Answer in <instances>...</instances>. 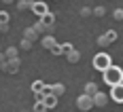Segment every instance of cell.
<instances>
[{
    "mask_svg": "<svg viewBox=\"0 0 123 112\" xmlns=\"http://www.w3.org/2000/svg\"><path fill=\"white\" fill-rule=\"evenodd\" d=\"M102 78H104V83H106L108 87L121 85L123 83V70L119 66H111V68H106V70L102 72Z\"/></svg>",
    "mask_w": 123,
    "mask_h": 112,
    "instance_id": "cell-1",
    "label": "cell"
},
{
    "mask_svg": "<svg viewBox=\"0 0 123 112\" xmlns=\"http://www.w3.org/2000/svg\"><path fill=\"white\" fill-rule=\"evenodd\" d=\"M111 66H112L111 55H108V53H104V51L98 53V55L93 57V68H96L98 72H104V70H106V68H111Z\"/></svg>",
    "mask_w": 123,
    "mask_h": 112,
    "instance_id": "cell-2",
    "label": "cell"
},
{
    "mask_svg": "<svg viewBox=\"0 0 123 112\" xmlns=\"http://www.w3.org/2000/svg\"><path fill=\"white\" fill-rule=\"evenodd\" d=\"M0 68H2L6 74H15V72L21 68V59H19V57H15V59H4V62L0 63Z\"/></svg>",
    "mask_w": 123,
    "mask_h": 112,
    "instance_id": "cell-3",
    "label": "cell"
},
{
    "mask_svg": "<svg viewBox=\"0 0 123 112\" xmlns=\"http://www.w3.org/2000/svg\"><path fill=\"white\" fill-rule=\"evenodd\" d=\"M76 108H79V110H83V112L96 108V106H93V95H87V93L79 95V100H76Z\"/></svg>",
    "mask_w": 123,
    "mask_h": 112,
    "instance_id": "cell-4",
    "label": "cell"
},
{
    "mask_svg": "<svg viewBox=\"0 0 123 112\" xmlns=\"http://www.w3.org/2000/svg\"><path fill=\"white\" fill-rule=\"evenodd\" d=\"M32 11H34V15L40 19L43 15H47V13H49V9H47V2H43V0H40V2H32Z\"/></svg>",
    "mask_w": 123,
    "mask_h": 112,
    "instance_id": "cell-5",
    "label": "cell"
},
{
    "mask_svg": "<svg viewBox=\"0 0 123 112\" xmlns=\"http://www.w3.org/2000/svg\"><path fill=\"white\" fill-rule=\"evenodd\" d=\"M106 104H108V95H106L104 91H98V93L93 95V106H96V108H106Z\"/></svg>",
    "mask_w": 123,
    "mask_h": 112,
    "instance_id": "cell-6",
    "label": "cell"
},
{
    "mask_svg": "<svg viewBox=\"0 0 123 112\" xmlns=\"http://www.w3.org/2000/svg\"><path fill=\"white\" fill-rule=\"evenodd\" d=\"M111 97L117 101V104H123V83H121V85L111 87Z\"/></svg>",
    "mask_w": 123,
    "mask_h": 112,
    "instance_id": "cell-7",
    "label": "cell"
},
{
    "mask_svg": "<svg viewBox=\"0 0 123 112\" xmlns=\"http://www.w3.org/2000/svg\"><path fill=\"white\" fill-rule=\"evenodd\" d=\"M43 104L47 106V108H55L57 106V95H53V93H49V95H45V100H43Z\"/></svg>",
    "mask_w": 123,
    "mask_h": 112,
    "instance_id": "cell-8",
    "label": "cell"
},
{
    "mask_svg": "<svg viewBox=\"0 0 123 112\" xmlns=\"http://www.w3.org/2000/svg\"><path fill=\"white\" fill-rule=\"evenodd\" d=\"M40 42H43V47H45V49H53V47H55V45H57V42H55V38L51 36V34H47V36L43 38V40H40Z\"/></svg>",
    "mask_w": 123,
    "mask_h": 112,
    "instance_id": "cell-9",
    "label": "cell"
},
{
    "mask_svg": "<svg viewBox=\"0 0 123 112\" xmlns=\"http://www.w3.org/2000/svg\"><path fill=\"white\" fill-rule=\"evenodd\" d=\"M24 38H28V40H32V42H34V40H38V32L34 30V28H28V30L24 32Z\"/></svg>",
    "mask_w": 123,
    "mask_h": 112,
    "instance_id": "cell-10",
    "label": "cell"
},
{
    "mask_svg": "<svg viewBox=\"0 0 123 112\" xmlns=\"http://www.w3.org/2000/svg\"><path fill=\"white\" fill-rule=\"evenodd\" d=\"M66 59H68V62H70V63H76V62H79V59H81V53H79V51H76V49H72V51H70V53H68V55H66Z\"/></svg>",
    "mask_w": 123,
    "mask_h": 112,
    "instance_id": "cell-11",
    "label": "cell"
},
{
    "mask_svg": "<svg viewBox=\"0 0 123 112\" xmlns=\"http://www.w3.org/2000/svg\"><path fill=\"white\" fill-rule=\"evenodd\" d=\"M17 55H19V49H17V47H9V49L4 51V57H6V59H15Z\"/></svg>",
    "mask_w": 123,
    "mask_h": 112,
    "instance_id": "cell-12",
    "label": "cell"
},
{
    "mask_svg": "<svg viewBox=\"0 0 123 112\" xmlns=\"http://www.w3.org/2000/svg\"><path fill=\"white\" fill-rule=\"evenodd\" d=\"M51 89H53L51 93H53V95H57V97H60V95H64V91H66V87H64L62 83H55V85H51Z\"/></svg>",
    "mask_w": 123,
    "mask_h": 112,
    "instance_id": "cell-13",
    "label": "cell"
},
{
    "mask_svg": "<svg viewBox=\"0 0 123 112\" xmlns=\"http://www.w3.org/2000/svg\"><path fill=\"white\" fill-rule=\"evenodd\" d=\"M85 93L87 95H96V93H98V85H96V83H87L85 85Z\"/></svg>",
    "mask_w": 123,
    "mask_h": 112,
    "instance_id": "cell-14",
    "label": "cell"
},
{
    "mask_svg": "<svg viewBox=\"0 0 123 112\" xmlns=\"http://www.w3.org/2000/svg\"><path fill=\"white\" fill-rule=\"evenodd\" d=\"M17 9H19V11L32 9V0H19V2H17Z\"/></svg>",
    "mask_w": 123,
    "mask_h": 112,
    "instance_id": "cell-15",
    "label": "cell"
},
{
    "mask_svg": "<svg viewBox=\"0 0 123 112\" xmlns=\"http://www.w3.org/2000/svg\"><path fill=\"white\" fill-rule=\"evenodd\" d=\"M43 89H45V83H43V80H36V83H32V91H34V93L43 91Z\"/></svg>",
    "mask_w": 123,
    "mask_h": 112,
    "instance_id": "cell-16",
    "label": "cell"
},
{
    "mask_svg": "<svg viewBox=\"0 0 123 112\" xmlns=\"http://www.w3.org/2000/svg\"><path fill=\"white\" fill-rule=\"evenodd\" d=\"M34 112H49V108H47L43 101H36V104H34Z\"/></svg>",
    "mask_w": 123,
    "mask_h": 112,
    "instance_id": "cell-17",
    "label": "cell"
},
{
    "mask_svg": "<svg viewBox=\"0 0 123 112\" xmlns=\"http://www.w3.org/2000/svg\"><path fill=\"white\" fill-rule=\"evenodd\" d=\"M104 36H106V40H108V42H115V40H117V32H115V30H108Z\"/></svg>",
    "mask_w": 123,
    "mask_h": 112,
    "instance_id": "cell-18",
    "label": "cell"
},
{
    "mask_svg": "<svg viewBox=\"0 0 123 112\" xmlns=\"http://www.w3.org/2000/svg\"><path fill=\"white\" fill-rule=\"evenodd\" d=\"M112 17L117 19V21H123V9L119 6V9H115V13H112Z\"/></svg>",
    "mask_w": 123,
    "mask_h": 112,
    "instance_id": "cell-19",
    "label": "cell"
},
{
    "mask_svg": "<svg viewBox=\"0 0 123 112\" xmlns=\"http://www.w3.org/2000/svg\"><path fill=\"white\" fill-rule=\"evenodd\" d=\"M21 49H24V51H30V49H32V40L24 38V40H21Z\"/></svg>",
    "mask_w": 123,
    "mask_h": 112,
    "instance_id": "cell-20",
    "label": "cell"
},
{
    "mask_svg": "<svg viewBox=\"0 0 123 112\" xmlns=\"http://www.w3.org/2000/svg\"><path fill=\"white\" fill-rule=\"evenodd\" d=\"M93 15H98V17H104V15H106V9H104V6H96V9H93Z\"/></svg>",
    "mask_w": 123,
    "mask_h": 112,
    "instance_id": "cell-21",
    "label": "cell"
},
{
    "mask_svg": "<svg viewBox=\"0 0 123 112\" xmlns=\"http://www.w3.org/2000/svg\"><path fill=\"white\" fill-rule=\"evenodd\" d=\"M34 30H36L38 34H43V32H47V28H45V25L40 23V19H38V23H34Z\"/></svg>",
    "mask_w": 123,
    "mask_h": 112,
    "instance_id": "cell-22",
    "label": "cell"
},
{
    "mask_svg": "<svg viewBox=\"0 0 123 112\" xmlns=\"http://www.w3.org/2000/svg\"><path fill=\"white\" fill-rule=\"evenodd\" d=\"M51 53H53V55H64V49H62V45H55V47L51 49Z\"/></svg>",
    "mask_w": 123,
    "mask_h": 112,
    "instance_id": "cell-23",
    "label": "cell"
},
{
    "mask_svg": "<svg viewBox=\"0 0 123 112\" xmlns=\"http://www.w3.org/2000/svg\"><path fill=\"white\" fill-rule=\"evenodd\" d=\"M0 23H9V13L0 11Z\"/></svg>",
    "mask_w": 123,
    "mask_h": 112,
    "instance_id": "cell-24",
    "label": "cell"
},
{
    "mask_svg": "<svg viewBox=\"0 0 123 112\" xmlns=\"http://www.w3.org/2000/svg\"><path fill=\"white\" fill-rule=\"evenodd\" d=\"M98 45H100V47H108V45H111V42H108V40H106V36H104V34H102V36L98 38Z\"/></svg>",
    "mask_w": 123,
    "mask_h": 112,
    "instance_id": "cell-25",
    "label": "cell"
},
{
    "mask_svg": "<svg viewBox=\"0 0 123 112\" xmlns=\"http://www.w3.org/2000/svg\"><path fill=\"white\" fill-rule=\"evenodd\" d=\"M62 49H64V55H68V53H70V51L74 49L72 45H68V42H66V45H62Z\"/></svg>",
    "mask_w": 123,
    "mask_h": 112,
    "instance_id": "cell-26",
    "label": "cell"
},
{
    "mask_svg": "<svg viewBox=\"0 0 123 112\" xmlns=\"http://www.w3.org/2000/svg\"><path fill=\"white\" fill-rule=\"evenodd\" d=\"M91 9H89V6H83V9H81V15H83V17H87V15H91Z\"/></svg>",
    "mask_w": 123,
    "mask_h": 112,
    "instance_id": "cell-27",
    "label": "cell"
},
{
    "mask_svg": "<svg viewBox=\"0 0 123 112\" xmlns=\"http://www.w3.org/2000/svg\"><path fill=\"white\" fill-rule=\"evenodd\" d=\"M2 32H9V23H0V34Z\"/></svg>",
    "mask_w": 123,
    "mask_h": 112,
    "instance_id": "cell-28",
    "label": "cell"
},
{
    "mask_svg": "<svg viewBox=\"0 0 123 112\" xmlns=\"http://www.w3.org/2000/svg\"><path fill=\"white\" fill-rule=\"evenodd\" d=\"M2 2H6V4H9V2H13V0H2Z\"/></svg>",
    "mask_w": 123,
    "mask_h": 112,
    "instance_id": "cell-29",
    "label": "cell"
}]
</instances>
